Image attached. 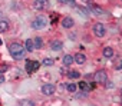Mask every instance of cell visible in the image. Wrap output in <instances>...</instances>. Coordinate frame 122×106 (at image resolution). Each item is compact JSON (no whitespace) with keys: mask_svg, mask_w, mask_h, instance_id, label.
Instances as JSON below:
<instances>
[{"mask_svg":"<svg viewBox=\"0 0 122 106\" xmlns=\"http://www.w3.org/2000/svg\"><path fill=\"white\" fill-rule=\"evenodd\" d=\"M9 52H10V55L13 59H22L25 56V47L20 44V43H12L9 46Z\"/></svg>","mask_w":122,"mask_h":106,"instance_id":"cell-1","label":"cell"},{"mask_svg":"<svg viewBox=\"0 0 122 106\" xmlns=\"http://www.w3.org/2000/svg\"><path fill=\"white\" fill-rule=\"evenodd\" d=\"M46 24H47V19H46L45 16H37V17L33 20L32 27H33V29H36V30H40V29H43Z\"/></svg>","mask_w":122,"mask_h":106,"instance_id":"cell-2","label":"cell"},{"mask_svg":"<svg viewBox=\"0 0 122 106\" xmlns=\"http://www.w3.org/2000/svg\"><path fill=\"white\" fill-rule=\"evenodd\" d=\"M39 67H40V63L36 62V60H27V62H26V72H27V73L36 72Z\"/></svg>","mask_w":122,"mask_h":106,"instance_id":"cell-3","label":"cell"},{"mask_svg":"<svg viewBox=\"0 0 122 106\" xmlns=\"http://www.w3.org/2000/svg\"><path fill=\"white\" fill-rule=\"evenodd\" d=\"M105 26L102 24V23H95L93 24V33H95V36L96 37H102V36H105Z\"/></svg>","mask_w":122,"mask_h":106,"instance_id":"cell-4","label":"cell"},{"mask_svg":"<svg viewBox=\"0 0 122 106\" xmlns=\"http://www.w3.org/2000/svg\"><path fill=\"white\" fill-rule=\"evenodd\" d=\"M93 79H95V82H98V83H103V82H106L108 75H106V72H105V70H99V72H96V73H95Z\"/></svg>","mask_w":122,"mask_h":106,"instance_id":"cell-5","label":"cell"},{"mask_svg":"<svg viewBox=\"0 0 122 106\" xmlns=\"http://www.w3.org/2000/svg\"><path fill=\"white\" fill-rule=\"evenodd\" d=\"M49 6V2L47 0H36V2L33 3V7L36 10H42V9H46Z\"/></svg>","mask_w":122,"mask_h":106,"instance_id":"cell-6","label":"cell"},{"mask_svg":"<svg viewBox=\"0 0 122 106\" xmlns=\"http://www.w3.org/2000/svg\"><path fill=\"white\" fill-rule=\"evenodd\" d=\"M53 92H55V86L52 83H46V85L42 86V93H45V95H53Z\"/></svg>","mask_w":122,"mask_h":106,"instance_id":"cell-7","label":"cell"},{"mask_svg":"<svg viewBox=\"0 0 122 106\" xmlns=\"http://www.w3.org/2000/svg\"><path fill=\"white\" fill-rule=\"evenodd\" d=\"M73 24H75V22H73V19H72V17H69V16H66V17L62 20V26H63L65 29H71Z\"/></svg>","mask_w":122,"mask_h":106,"instance_id":"cell-8","label":"cell"},{"mask_svg":"<svg viewBox=\"0 0 122 106\" xmlns=\"http://www.w3.org/2000/svg\"><path fill=\"white\" fill-rule=\"evenodd\" d=\"M73 62H76L78 65H83V63L86 62V56L82 55V53H78V55L73 58Z\"/></svg>","mask_w":122,"mask_h":106,"instance_id":"cell-9","label":"cell"},{"mask_svg":"<svg viewBox=\"0 0 122 106\" xmlns=\"http://www.w3.org/2000/svg\"><path fill=\"white\" fill-rule=\"evenodd\" d=\"M50 47H52V50H60V49L63 47V43L60 42V40H53L52 44H50Z\"/></svg>","mask_w":122,"mask_h":106,"instance_id":"cell-10","label":"cell"},{"mask_svg":"<svg viewBox=\"0 0 122 106\" xmlns=\"http://www.w3.org/2000/svg\"><path fill=\"white\" fill-rule=\"evenodd\" d=\"M103 56H105L106 59L113 58V49H112V47H105V49H103Z\"/></svg>","mask_w":122,"mask_h":106,"instance_id":"cell-11","label":"cell"},{"mask_svg":"<svg viewBox=\"0 0 122 106\" xmlns=\"http://www.w3.org/2000/svg\"><path fill=\"white\" fill-rule=\"evenodd\" d=\"M62 60H63V65H65V66H69V65L73 63V58H72L71 55H65Z\"/></svg>","mask_w":122,"mask_h":106,"instance_id":"cell-12","label":"cell"},{"mask_svg":"<svg viewBox=\"0 0 122 106\" xmlns=\"http://www.w3.org/2000/svg\"><path fill=\"white\" fill-rule=\"evenodd\" d=\"M33 40H30V39H27L26 42H25V49H26V52H32L33 50Z\"/></svg>","mask_w":122,"mask_h":106,"instance_id":"cell-13","label":"cell"},{"mask_svg":"<svg viewBox=\"0 0 122 106\" xmlns=\"http://www.w3.org/2000/svg\"><path fill=\"white\" fill-rule=\"evenodd\" d=\"M33 46H35L36 49H40V47L43 46V40H42V37H36V39L33 40Z\"/></svg>","mask_w":122,"mask_h":106,"instance_id":"cell-14","label":"cell"},{"mask_svg":"<svg viewBox=\"0 0 122 106\" xmlns=\"http://www.w3.org/2000/svg\"><path fill=\"white\" fill-rule=\"evenodd\" d=\"M89 7L92 9V12H93L95 14H101V13H103V10H102L101 7H98L96 5H89Z\"/></svg>","mask_w":122,"mask_h":106,"instance_id":"cell-15","label":"cell"},{"mask_svg":"<svg viewBox=\"0 0 122 106\" xmlns=\"http://www.w3.org/2000/svg\"><path fill=\"white\" fill-rule=\"evenodd\" d=\"M9 29V23L6 20H0V32H6Z\"/></svg>","mask_w":122,"mask_h":106,"instance_id":"cell-16","label":"cell"},{"mask_svg":"<svg viewBox=\"0 0 122 106\" xmlns=\"http://www.w3.org/2000/svg\"><path fill=\"white\" fill-rule=\"evenodd\" d=\"M19 105H22V106H32V105H35V103H33V100L22 99V100H19Z\"/></svg>","mask_w":122,"mask_h":106,"instance_id":"cell-17","label":"cell"},{"mask_svg":"<svg viewBox=\"0 0 122 106\" xmlns=\"http://www.w3.org/2000/svg\"><path fill=\"white\" fill-rule=\"evenodd\" d=\"M68 76H69L71 79H78V77L81 76V73H79V72H76V70H71Z\"/></svg>","mask_w":122,"mask_h":106,"instance_id":"cell-18","label":"cell"},{"mask_svg":"<svg viewBox=\"0 0 122 106\" xmlns=\"http://www.w3.org/2000/svg\"><path fill=\"white\" fill-rule=\"evenodd\" d=\"M78 87H81L82 90H89V89H91V86H89V85H88L86 82H79Z\"/></svg>","mask_w":122,"mask_h":106,"instance_id":"cell-19","label":"cell"},{"mask_svg":"<svg viewBox=\"0 0 122 106\" xmlns=\"http://www.w3.org/2000/svg\"><path fill=\"white\" fill-rule=\"evenodd\" d=\"M55 62H53V59H49V58H46V59H43V62H42V65H45V66H52Z\"/></svg>","mask_w":122,"mask_h":106,"instance_id":"cell-20","label":"cell"},{"mask_svg":"<svg viewBox=\"0 0 122 106\" xmlns=\"http://www.w3.org/2000/svg\"><path fill=\"white\" fill-rule=\"evenodd\" d=\"M66 86V89L69 90V92H76V89H78V86L75 85V83H71V85H65Z\"/></svg>","mask_w":122,"mask_h":106,"instance_id":"cell-21","label":"cell"},{"mask_svg":"<svg viewBox=\"0 0 122 106\" xmlns=\"http://www.w3.org/2000/svg\"><path fill=\"white\" fill-rule=\"evenodd\" d=\"M60 3H65V5H68V6H75V0H59Z\"/></svg>","mask_w":122,"mask_h":106,"instance_id":"cell-22","label":"cell"},{"mask_svg":"<svg viewBox=\"0 0 122 106\" xmlns=\"http://www.w3.org/2000/svg\"><path fill=\"white\" fill-rule=\"evenodd\" d=\"M7 69H9L7 63H5V65H0V73H5V72H6Z\"/></svg>","mask_w":122,"mask_h":106,"instance_id":"cell-23","label":"cell"},{"mask_svg":"<svg viewBox=\"0 0 122 106\" xmlns=\"http://www.w3.org/2000/svg\"><path fill=\"white\" fill-rule=\"evenodd\" d=\"M75 97H76V99H85V97H86V95L82 92V93H76V95H75Z\"/></svg>","mask_w":122,"mask_h":106,"instance_id":"cell-24","label":"cell"},{"mask_svg":"<svg viewBox=\"0 0 122 106\" xmlns=\"http://www.w3.org/2000/svg\"><path fill=\"white\" fill-rule=\"evenodd\" d=\"M113 87V83L112 82H106V89H112Z\"/></svg>","mask_w":122,"mask_h":106,"instance_id":"cell-25","label":"cell"},{"mask_svg":"<svg viewBox=\"0 0 122 106\" xmlns=\"http://www.w3.org/2000/svg\"><path fill=\"white\" fill-rule=\"evenodd\" d=\"M0 83H5V76L0 73Z\"/></svg>","mask_w":122,"mask_h":106,"instance_id":"cell-26","label":"cell"},{"mask_svg":"<svg viewBox=\"0 0 122 106\" xmlns=\"http://www.w3.org/2000/svg\"><path fill=\"white\" fill-rule=\"evenodd\" d=\"M0 44H2V39H0Z\"/></svg>","mask_w":122,"mask_h":106,"instance_id":"cell-27","label":"cell"},{"mask_svg":"<svg viewBox=\"0 0 122 106\" xmlns=\"http://www.w3.org/2000/svg\"><path fill=\"white\" fill-rule=\"evenodd\" d=\"M0 16H2V12H0Z\"/></svg>","mask_w":122,"mask_h":106,"instance_id":"cell-28","label":"cell"}]
</instances>
